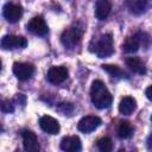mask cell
Masks as SVG:
<instances>
[{
  "instance_id": "obj_23",
  "label": "cell",
  "mask_w": 152,
  "mask_h": 152,
  "mask_svg": "<svg viewBox=\"0 0 152 152\" xmlns=\"http://www.w3.org/2000/svg\"><path fill=\"white\" fill-rule=\"evenodd\" d=\"M147 147H148L150 150H152V134L147 138Z\"/></svg>"
},
{
  "instance_id": "obj_18",
  "label": "cell",
  "mask_w": 152,
  "mask_h": 152,
  "mask_svg": "<svg viewBox=\"0 0 152 152\" xmlns=\"http://www.w3.org/2000/svg\"><path fill=\"white\" fill-rule=\"evenodd\" d=\"M133 134V127L128 121H122L118 127V135L121 139H127Z\"/></svg>"
},
{
  "instance_id": "obj_22",
  "label": "cell",
  "mask_w": 152,
  "mask_h": 152,
  "mask_svg": "<svg viewBox=\"0 0 152 152\" xmlns=\"http://www.w3.org/2000/svg\"><path fill=\"white\" fill-rule=\"evenodd\" d=\"M145 94H146V97H147L150 101H152V86H150V87L146 89Z\"/></svg>"
},
{
  "instance_id": "obj_21",
  "label": "cell",
  "mask_w": 152,
  "mask_h": 152,
  "mask_svg": "<svg viewBox=\"0 0 152 152\" xmlns=\"http://www.w3.org/2000/svg\"><path fill=\"white\" fill-rule=\"evenodd\" d=\"M1 110H2L4 113H12V112L14 110V107H13V104H12L10 101L4 100L2 103H1Z\"/></svg>"
},
{
  "instance_id": "obj_12",
  "label": "cell",
  "mask_w": 152,
  "mask_h": 152,
  "mask_svg": "<svg viewBox=\"0 0 152 152\" xmlns=\"http://www.w3.org/2000/svg\"><path fill=\"white\" fill-rule=\"evenodd\" d=\"M39 126L48 134H57L59 132V124H58V121L55 118L50 116V115L42 116L39 119Z\"/></svg>"
},
{
  "instance_id": "obj_3",
  "label": "cell",
  "mask_w": 152,
  "mask_h": 152,
  "mask_svg": "<svg viewBox=\"0 0 152 152\" xmlns=\"http://www.w3.org/2000/svg\"><path fill=\"white\" fill-rule=\"evenodd\" d=\"M83 36V26L80 24H75L71 27L66 28L62 36H61V40L64 44V46L68 48H72L74 45H76L81 38Z\"/></svg>"
},
{
  "instance_id": "obj_25",
  "label": "cell",
  "mask_w": 152,
  "mask_h": 152,
  "mask_svg": "<svg viewBox=\"0 0 152 152\" xmlns=\"http://www.w3.org/2000/svg\"><path fill=\"white\" fill-rule=\"evenodd\" d=\"M151 121H152V116H151Z\"/></svg>"
},
{
  "instance_id": "obj_24",
  "label": "cell",
  "mask_w": 152,
  "mask_h": 152,
  "mask_svg": "<svg viewBox=\"0 0 152 152\" xmlns=\"http://www.w3.org/2000/svg\"><path fill=\"white\" fill-rule=\"evenodd\" d=\"M118 152H126V151H125V150H124V148H120V150H119V151H118Z\"/></svg>"
},
{
  "instance_id": "obj_7",
  "label": "cell",
  "mask_w": 152,
  "mask_h": 152,
  "mask_svg": "<svg viewBox=\"0 0 152 152\" xmlns=\"http://www.w3.org/2000/svg\"><path fill=\"white\" fill-rule=\"evenodd\" d=\"M27 30H28L31 33L37 34V36H45V34L48 33V31H49L45 20H44L43 17H40V15L33 17V18L27 23Z\"/></svg>"
},
{
  "instance_id": "obj_16",
  "label": "cell",
  "mask_w": 152,
  "mask_h": 152,
  "mask_svg": "<svg viewBox=\"0 0 152 152\" xmlns=\"http://www.w3.org/2000/svg\"><path fill=\"white\" fill-rule=\"evenodd\" d=\"M126 64H127V66H128L133 72H135V74L142 75V74L146 72V68H145L144 62H142L140 58H138V57H128V58L126 59Z\"/></svg>"
},
{
  "instance_id": "obj_8",
  "label": "cell",
  "mask_w": 152,
  "mask_h": 152,
  "mask_svg": "<svg viewBox=\"0 0 152 152\" xmlns=\"http://www.w3.org/2000/svg\"><path fill=\"white\" fill-rule=\"evenodd\" d=\"M23 137V144L25 152H39L40 146L37 139V135L32 131H24L21 133Z\"/></svg>"
},
{
  "instance_id": "obj_2",
  "label": "cell",
  "mask_w": 152,
  "mask_h": 152,
  "mask_svg": "<svg viewBox=\"0 0 152 152\" xmlns=\"http://www.w3.org/2000/svg\"><path fill=\"white\" fill-rule=\"evenodd\" d=\"M96 53L99 58H106L114 53V46H113V38L110 33L100 36L99 39L95 40V46L91 50Z\"/></svg>"
},
{
  "instance_id": "obj_19",
  "label": "cell",
  "mask_w": 152,
  "mask_h": 152,
  "mask_svg": "<svg viewBox=\"0 0 152 152\" xmlns=\"http://www.w3.org/2000/svg\"><path fill=\"white\" fill-rule=\"evenodd\" d=\"M97 147H99V151H100V152H112L113 142H112L110 138L103 137V138L99 139V141H97Z\"/></svg>"
},
{
  "instance_id": "obj_17",
  "label": "cell",
  "mask_w": 152,
  "mask_h": 152,
  "mask_svg": "<svg viewBox=\"0 0 152 152\" xmlns=\"http://www.w3.org/2000/svg\"><path fill=\"white\" fill-rule=\"evenodd\" d=\"M127 6L129 8V11L134 14H141L146 11L148 4L146 1H142V0H135V1H128L127 2Z\"/></svg>"
},
{
  "instance_id": "obj_4",
  "label": "cell",
  "mask_w": 152,
  "mask_h": 152,
  "mask_svg": "<svg viewBox=\"0 0 152 152\" xmlns=\"http://www.w3.org/2000/svg\"><path fill=\"white\" fill-rule=\"evenodd\" d=\"M27 45V40L23 36H13L7 34L4 36L1 39V48L4 50H12V49H23Z\"/></svg>"
},
{
  "instance_id": "obj_9",
  "label": "cell",
  "mask_w": 152,
  "mask_h": 152,
  "mask_svg": "<svg viewBox=\"0 0 152 152\" xmlns=\"http://www.w3.org/2000/svg\"><path fill=\"white\" fill-rule=\"evenodd\" d=\"M34 72V66L30 63H23V62H15L13 64V74L19 80H28Z\"/></svg>"
},
{
  "instance_id": "obj_11",
  "label": "cell",
  "mask_w": 152,
  "mask_h": 152,
  "mask_svg": "<svg viewBox=\"0 0 152 152\" xmlns=\"http://www.w3.org/2000/svg\"><path fill=\"white\" fill-rule=\"evenodd\" d=\"M144 34H145V33L138 32V33L134 34L133 37H128V38L125 40V43L122 44V50H124L125 52H127V53H133V52L138 51L139 48H140V45L144 44V42H142V40H144V39H142Z\"/></svg>"
},
{
  "instance_id": "obj_14",
  "label": "cell",
  "mask_w": 152,
  "mask_h": 152,
  "mask_svg": "<svg viewBox=\"0 0 152 152\" xmlns=\"http://www.w3.org/2000/svg\"><path fill=\"white\" fill-rule=\"evenodd\" d=\"M112 10V5L107 0H99L95 4V17L99 20H104Z\"/></svg>"
},
{
  "instance_id": "obj_5",
  "label": "cell",
  "mask_w": 152,
  "mask_h": 152,
  "mask_svg": "<svg viewBox=\"0 0 152 152\" xmlns=\"http://www.w3.org/2000/svg\"><path fill=\"white\" fill-rule=\"evenodd\" d=\"M2 15L5 17V19L7 21L17 23L23 15V8L20 5H17L13 2H7V4H5V6L2 8Z\"/></svg>"
},
{
  "instance_id": "obj_13",
  "label": "cell",
  "mask_w": 152,
  "mask_h": 152,
  "mask_svg": "<svg viewBox=\"0 0 152 152\" xmlns=\"http://www.w3.org/2000/svg\"><path fill=\"white\" fill-rule=\"evenodd\" d=\"M61 148L65 152H81L82 144L77 135L64 137L61 141Z\"/></svg>"
},
{
  "instance_id": "obj_10",
  "label": "cell",
  "mask_w": 152,
  "mask_h": 152,
  "mask_svg": "<svg viewBox=\"0 0 152 152\" xmlns=\"http://www.w3.org/2000/svg\"><path fill=\"white\" fill-rule=\"evenodd\" d=\"M68 77V69L65 66H52L48 71V81L52 84H59Z\"/></svg>"
},
{
  "instance_id": "obj_1",
  "label": "cell",
  "mask_w": 152,
  "mask_h": 152,
  "mask_svg": "<svg viewBox=\"0 0 152 152\" xmlns=\"http://www.w3.org/2000/svg\"><path fill=\"white\" fill-rule=\"evenodd\" d=\"M90 99H91V102L94 103V106L100 109L109 107L112 104V100H113L106 84L100 80H95L93 82L91 88H90Z\"/></svg>"
},
{
  "instance_id": "obj_6",
  "label": "cell",
  "mask_w": 152,
  "mask_h": 152,
  "mask_svg": "<svg viewBox=\"0 0 152 152\" xmlns=\"http://www.w3.org/2000/svg\"><path fill=\"white\" fill-rule=\"evenodd\" d=\"M101 125V119L99 116L95 115H87L83 116L78 124H77V128L78 131H81L82 133H90L93 131H95L99 126Z\"/></svg>"
},
{
  "instance_id": "obj_20",
  "label": "cell",
  "mask_w": 152,
  "mask_h": 152,
  "mask_svg": "<svg viewBox=\"0 0 152 152\" xmlns=\"http://www.w3.org/2000/svg\"><path fill=\"white\" fill-rule=\"evenodd\" d=\"M102 69H103L104 71H107V72H108L110 76H113V77H119V76L122 75L121 69H120L118 65H114V64H103V65H102Z\"/></svg>"
},
{
  "instance_id": "obj_15",
  "label": "cell",
  "mask_w": 152,
  "mask_h": 152,
  "mask_svg": "<svg viewBox=\"0 0 152 152\" xmlns=\"http://www.w3.org/2000/svg\"><path fill=\"white\" fill-rule=\"evenodd\" d=\"M137 108V101L132 96H125L119 104V112L124 115L132 114Z\"/></svg>"
}]
</instances>
